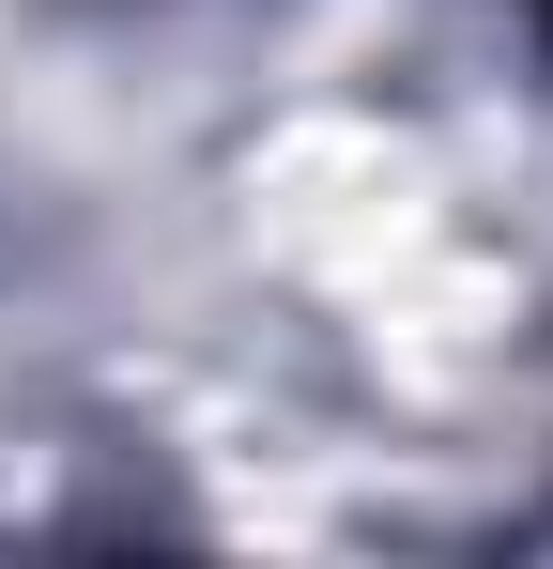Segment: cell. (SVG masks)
I'll return each instance as SVG.
<instances>
[{"mask_svg":"<svg viewBox=\"0 0 553 569\" xmlns=\"http://www.w3.org/2000/svg\"><path fill=\"white\" fill-rule=\"evenodd\" d=\"M539 31H553V0H539Z\"/></svg>","mask_w":553,"mask_h":569,"instance_id":"1","label":"cell"}]
</instances>
